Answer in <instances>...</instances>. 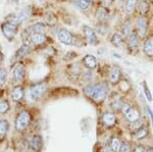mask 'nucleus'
<instances>
[{
    "mask_svg": "<svg viewBox=\"0 0 153 152\" xmlns=\"http://www.w3.org/2000/svg\"><path fill=\"white\" fill-rule=\"evenodd\" d=\"M108 94V86L106 83H97L94 84V89H93L91 99L94 100L96 103H101L105 99Z\"/></svg>",
    "mask_w": 153,
    "mask_h": 152,
    "instance_id": "f257e3e1",
    "label": "nucleus"
},
{
    "mask_svg": "<svg viewBox=\"0 0 153 152\" xmlns=\"http://www.w3.org/2000/svg\"><path fill=\"white\" fill-rule=\"evenodd\" d=\"M148 27H149V21H148L147 16H139L136 18L134 23V31L139 35L140 38H145L147 36Z\"/></svg>",
    "mask_w": 153,
    "mask_h": 152,
    "instance_id": "f03ea898",
    "label": "nucleus"
},
{
    "mask_svg": "<svg viewBox=\"0 0 153 152\" xmlns=\"http://www.w3.org/2000/svg\"><path fill=\"white\" fill-rule=\"evenodd\" d=\"M31 122V114L29 111L24 110L19 114L16 119V129L18 131H24L29 127Z\"/></svg>",
    "mask_w": 153,
    "mask_h": 152,
    "instance_id": "7ed1b4c3",
    "label": "nucleus"
},
{
    "mask_svg": "<svg viewBox=\"0 0 153 152\" xmlns=\"http://www.w3.org/2000/svg\"><path fill=\"white\" fill-rule=\"evenodd\" d=\"M123 112H124V116L129 122H134L139 121L140 119V112L136 107L132 106L129 104H125L123 107Z\"/></svg>",
    "mask_w": 153,
    "mask_h": 152,
    "instance_id": "20e7f679",
    "label": "nucleus"
},
{
    "mask_svg": "<svg viewBox=\"0 0 153 152\" xmlns=\"http://www.w3.org/2000/svg\"><path fill=\"white\" fill-rule=\"evenodd\" d=\"M82 31H83V35L85 37V40L86 42L90 45H97L99 43L98 41V37H97V34H96L95 30L91 27L87 26V24H84L82 27Z\"/></svg>",
    "mask_w": 153,
    "mask_h": 152,
    "instance_id": "39448f33",
    "label": "nucleus"
},
{
    "mask_svg": "<svg viewBox=\"0 0 153 152\" xmlns=\"http://www.w3.org/2000/svg\"><path fill=\"white\" fill-rule=\"evenodd\" d=\"M46 91V86L43 84V83H39V84H35L33 85L29 90V98L31 100H36L40 99V98L43 96L44 93Z\"/></svg>",
    "mask_w": 153,
    "mask_h": 152,
    "instance_id": "423d86ee",
    "label": "nucleus"
},
{
    "mask_svg": "<svg viewBox=\"0 0 153 152\" xmlns=\"http://www.w3.org/2000/svg\"><path fill=\"white\" fill-rule=\"evenodd\" d=\"M140 40H141V38H140L139 35L134 31L132 34H130V35L126 38L125 44L127 45V48L129 49V51L133 52V51H137L138 49H139Z\"/></svg>",
    "mask_w": 153,
    "mask_h": 152,
    "instance_id": "0eeeda50",
    "label": "nucleus"
},
{
    "mask_svg": "<svg viewBox=\"0 0 153 152\" xmlns=\"http://www.w3.org/2000/svg\"><path fill=\"white\" fill-rule=\"evenodd\" d=\"M1 31L7 40L11 41L16 36V32H18V26L9 23V22H6V23L1 24Z\"/></svg>",
    "mask_w": 153,
    "mask_h": 152,
    "instance_id": "6e6552de",
    "label": "nucleus"
},
{
    "mask_svg": "<svg viewBox=\"0 0 153 152\" xmlns=\"http://www.w3.org/2000/svg\"><path fill=\"white\" fill-rule=\"evenodd\" d=\"M57 38L62 44L65 45H74L75 43V36L66 29H59L57 32Z\"/></svg>",
    "mask_w": 153,
    "mask_h": 152,
    "instance_id": "1a4fd4ad",
    "label": "nucleus"
},
{
    "mask_svg": "<svg viewBox=\"0 0 153 152\" xmlns=\"http://www.w3.org/2000/svg\"><path fill=\"white\" fill-rule=\"evenodd\" d=\"M142 51L145 56L153 58V35L146 36L142 44Z\"/></svg>",
    "mask_w": 153,
    "mask_h": 152,
    "instance_id": "9d476101",
    "label": "nucleus"
},
{
    "mask_svg": "<svg viewBox=\"0 0 153 152\" xmlns=\"http://www.w3.org/2000/svg\"><path fill=\"white\" fill-rule=\"evenodd\" d=\"M46 32V24L44 23H41V22H38V23H35L34 24H31L30 27L26 29L24 31V33L26 35H28V37L32 34H44Z\"/></svg>",
    "mask_w": 153,
    "mask_h": 152,
    "instance_id": "9b49d317",
    "label": "nucleus"
},
{
    "mask_svg": "<svg viewBox=\"0 0 153 152\" xmlns=\"http://www.w3.org/2000/svg\"><path fill=\"white\" fill-rule=\"evenodd\" d=\"M30 43L34 46H40L45 44L48 41V38L45 36V34H32L28 37Z\"/></svg>",
    "mask_w": 153,
    "mask_h": 152,
    "instance_id": "f8f14e48",
    "label": "nucleus"
},
{
    "mask_svg": "<svg viewBox=\"0 0 153 152\" xmlns=\"http://www.w3.org/2000/svg\"><path fill=\"white\" fill-rule=\"evenodd\" d=\"M95 16H96V19L100 22V23H106V22H107L110 18L108 7H105V6L98 7L95 11Z\"/></svg>",
    "mask_w": 153,
    "mask_h": 152,
    "instance_id": "ddd939ff",
    "label": "nucleus"
},
{
    "mask_svg": "<svg viewBox=\"0 0 153 152\" xmlns=\"http://www.w3.org/2000/svg\"><path fill=\"white\" fill-rule=\"evenodd\" d=\"M150 8H151V3L150 0H139L137 4V10L139 16H147V14L149 13Z\"/></svg>",
    "mask_w": 153,
    "mask_h": 152,
    "instance_id": "4468645a",
    "label": "nucleus"
},
{
    "mask_svg": "<svg viewBox=\"0 0 153 152\" xmlns=\"http://www.w3.org/2000/svg\"><path fill=\"white\" fill-rule=\"evenodd\" d=\"M68 76L73 81H76L82 76V70H81V67L79 65V63H74L68 67Z\"/></svg>",
    "mask_w": 153,
    "mask_h": 152,
    "instance_id": "2eb2a0df",
    "label": "nucleus"
},
{
    "mask_svg": "<svg viewBox=\"0 0 153 152\" xmlns=\"http://www.w3.org/2000/svg\"><path fill=\"white\" fill-rule=\"evenodd\" d=\"M134 32V23L131 19H127L126 21L123 23L122 27H120V33L124 36V38L126 39L130 34H132Z\"/></svg>",
    "mask_w": 153,
    "mask_h": 152,
    "instance_id": "dca6fc26",
    "label": "nucleus"
},
{
    "mask_svg": "<svg viewBox=\"0 0 153 152\" xmlns=\"http://www.w3.org/2000/svg\"><path fill=\"white\" fill-rule=\"evenodd\" d=\"M30 147L33 151L40 152L43 147V139L40 135H34L30 140Z\"/></svg>",
    "mask_w": 153,
    "mask_h": 152,
    "instance_id": "f3484780",
    "label": "nucleus"
},
{
    "mask_svg": "<svg viewBox=\"0 0 153 152\" xmlns=\"http://www.w3.org/2000/svg\"><path fill=\"white\" fill-rule=\"evenodd\" d=\"M25 76H26V70H25L24 65L19 63L16 65L13 68V72H12V78L16 82H22L25 79Z\"/></svg>",
    "mask_w": 153,
    "mask_h": 152,
    "instance_id": "a211bd4d",
    "label": "nucleus"
},
{
    "mask_svg": "<svg viewBox=\"0 0 153 152\" xmlns=\"http://www.w3.org/2000/svg\"><path fill=\"white\" fill-rule=\"evenodd\" d=\"M120 79H122V70H120V68L117 67V65H113L109 72L110 83L115 85V84H117L118 82H120Z\"/></svg>",
    "mask_w": 153,
    "mask_h": 152,
    "instance_id": "6ab92c4d",
    "label": "nucleus"
},
{
    "mask_svg": "<svg viewBox=\"0 0 153 152\" xmlns=\"http://www.w3.org/2000/svg\"><path fill=\"white\" fill-rule=\"evenodd\" d=\"M82 62L84 65V67L88 70H94V68L97 67V59L93 54H87L83 57Z\"/></svg>",
    "mask_w": 153,
    "mask_h": 152,
    "instance_id": "aec40b11",
    "label": "nucleus"
},
{
    "mask_svg": "<svg viewBox=\"0 0 153 152\" xmlns=\"http://www.w3.org/2000/svg\"><path fill=\"white\" fill-rule=\"evenodd\" d=\"M126 42V39L124 38V36L120 33V32H115L111 35V38H110V43L112 44L114 47L117 48H120Z\"/></svg>",
    "mask_w": 153,
    "mask_h": 152,
    "instance_id": "412c9836",
    "label": "nucleus"
},
{
    "mask_svg": "<svg viewBox=\"0 0 153 152\" xmlns=\"http://www.w3.org/2000/svg\"><path fill=\"white\" fill-rule=\"evenodd\" d=\"M148 128H146V127L142 126L140 127L138 130H136V131H134L132 133V138L133 140L135 141H138V140H143L144 138H146V137L148 136Z\"/></svg>",
    "mask_w": 153,
    "mask_h": 152,
    "instance_id": "4be33fe9",
    "label": "nucleus"
},
{
    "mask_svg": "<svg viewBox=\"0 0 153 152\" xmlns=\"http://www.w3.org/2000/svg\"><path fill=\"white\" fill-rule=\"evenodd\" d=\"M102 122L106 127H112L117 124V116L112 112H105L102 116Z\"/></svg>",
    "mask_w": 153,
    "mask_h": 152,
    "instance_id": "5701e85b",
    "label": "nucleus"
},
{
    "mask_svg": "<svg viewBox=\"0 0 153 152\" xmlns=\"http://www.w3.org/2000/svg\"><path fill=\"white\" fill-rule=\"evenodd\" d=\"M11 98L13 101H19L24 97V89L22 86H16L11 91Z\"/></svg>",
    "mask_w": 153,
    "mask_h": 152,
    "instance_id": "b1692460",
    "label": "nucleus"
},
{
    "mask_svg": "<svg viewBox=\"0 0 153 152\" xmlns=\"http://www.w3.org/2000/svg\"><path fill=\"white\" fill-rule=\"evenodd\" d=\"M139 0H126L125 3V11L128 14H132L137 8V4Z\"/></svg>",
    "mask_w": 153,
    "mask_h": 152,
    "instance_id": "393cba45",
    "label": "nucleus"
},
{
    "mask_svg": "<svg viewBox=\"0 0 153 152\" xmlns=\"http://www.w3.org/2000/svg\"><path fill=\"white\" fill-rule=\"evenodd\" d=\"M31 14H32V12H31V9L30 8H25L21 12L16 13L18 19H19V24H23L24 22L28 21V19L31 18Z\"/></svg>",
    "mask_w": 153,
    "mask_h": 152,
    "instance_id": "a878e982",
    "label": "nucleus"
},
{
    "mask_svg": "<svg viewBox=\"0 0 153 152\" xmlns=\"http://www.w3.org/2000/svg\"><path fill=\"white\" fill-rule=\"evenodd\" d=\"M9 130V124L6 119H0V139H4Z\"/></svg>",
    "mask_w": 153,
    "mask_h": 152,
    "instance_id": "bb28decb",
    "label": "nucleus"
},
{
    "mask_svg": "<svg viewBox=\"0 0 153 152\" xmlns=\"http://www.w3.org/2000/svg\"><path fill=\"white\" fill-rule=\"evenodd\" d=\"M31 53V47L29 45H23L21 48L16 52V58H22L29 55Z\"/></svg>",
    "mask_w": 153,
    "mask_h": 152,
    "instance_id": "cd10ccee",
    "label": "nucleus"
},
{
    "mask_svg": "<svg viewBox=\"0 0 153 152\" xmlns=\"http://www.w3.org/2000/svg\"><path fill=\"white\" fill-rule=\"evenodd\" d=\"M120 144H122V141H120L117 137H112L109 143L110 149H111L113 152H118L120 148Z\"/></svg>",
    "mask_w": 153,
    "mask_h": 152,
    "instance_id": "c85d7f7f",
    "label": "nucleus"
},
{
    "mask_svg": "<svg viewBox=\"0 0 153 152\" xmlns=\"http://www.w3.org/2000/svg\"><path fill=\"white\" fill-rule=\"evenodd\" d=\"M75 4L79 9H81V10H83V11L88 10L91 7V2L86 1V0H76Z\"/></svg>",
    "mask_w": 153,
    "mask_h": 152,
    "instance_id": "c756f323",
    "label": "nucleus"
},
{
    "mask_svg": "<svg viewBox=\"0 0 153 152\" xmlns=\"http://www.w3.org/2000/svg\"><path fill=\"white\" fill-rule=\"evenodd\" d=\"M108 31H109V28H108V26H107V23H100L95 30L96 34L98 33V34H101V35H106V34L108 33Z\"/></svg>",
    "mask_w": 153,
    "mask_h": 152,
    "instance_id": "7c9ffc66",
    "label": "nucleus"
},
{
    "mask_svg": "<svg viewBox=\"0 0 153 152\" xmlns=\"http://www.w3.org/2000/svg\"><path fill=\"white\" fill-rule=\"evenodd\" d=\"M9 103L7 100H1L0 101V114H4L8 111Z\"/></svg>",
    "mask_w": 153,
    "mask_h": 152,
    "instance_id": "2f4dec72",
    "label": "nucleus"
},
{
    "mask_svg": "<svg viewBox=\"0 0 153 152\" xmlns=\"http://www.w3.org/2000/svg\"><path fill=\"white\" fill-rule=\"evenodd\" d=\"M124 102L122 101L120 99H117L114 101H112L111 103V107L115 110H123V107H124Z\"/></svg>",
    "mask_w": 153,
    "mask_h": 152,
    "instance_id": "473e14b6",
    "label": "nucleus"
},
{
    "mask_svg": "<svg viewBox=\"0 0 153 152\" xmlns=\"http://www.w3.org/2000/svg\"><path fill=\"white\" fill-rule=\"evenodd\" d=\"M7 80V72L5 68H0V86H3Z\"/></svg>",
    "mask_w": 153,
    "mask_h": 152,
    "instance_id": "72a5a7b5",
    "label": "nucleus"
},
{
    "mask_svg": "<svg viewBox=\"0 0 153 152\" xmlns=\"http://www.w3.org/2000/svg\"><path fill=\"white\" fill-rule=\"evenodd\" d=\"M131 151V146L128 142H122L120 144V152H130Z\"/></svg>",
    "mask_w": 153,
    "mask_h": 152,
    "instance_id": "f704fd0d",
    "label": "nucleus"
},
{
    "mask_svg": "<svg viewBox=\"0 0 153 152\" xmlns=\"http://www.w3.org/2000/svg\"><path fill=\"white\" fill-rule=\"evenodd\" d=\"M83 79L87 82H90L93 79V73L91 72V70H88V72H86L85 73H83Z\"/></svg>",
    "mask_w": 153,
    "mask_h": 152,
    "instance_id": "c9c22d12",
    "label": "nucleus"
},
{
    "mask_svg": "<svg viewBox=\"0 0 153 152\" xmlns=\"http://www.w3.org/2000/svg\"><path fill=\"white\" fill-rule=\"evenodd\" d=\"M144 93H145V95H146L148 101H152V95L149 91V88H148L146 83H144Z\"/></svg>",
    "mask_w": 153,
    "mask_h": 152,
    "instance_id": "e433bc0d",
    "label": "nucleus"
},
{
    "mask_svg": "<svg viewBox=\"0 0 153 152\" xmlns=\"http://www.w3.org/2000/svg\"><path fill=\"white\" fill-rule=\"evenodd\" d=\"M145 151H146V149H145L144 146H142V145L136 146L134 148V150H133V152H145Z\"/></svg>",
    "mask_w": 153,
    "mask_h": 152,
    "instance_id": "4c0bfd02",
    "label": "nucleus"
},
{
    "mask_svg": "<svg viewBox=\"0 0 153 152\" xmlns=\"http://www.w3.org/2000/svg\"><path fill=\"white\" fill-rule=\"evenodd\" d=\"M145 152H153V147H149V148H147Z\"/></svg>",
    "mask_w": 153,
    "mask_h": 152,
    "instance_id": "58836bf2",
    "label": "nucleus"
},
{
    "mask_svg": "<svg viewBox=\"0 0 153 152\" xmlns=\"http://www.w3.org/2000/svg\"><path fill=\"white\" fill-rule=\"evenodd\" d=\"M2 60H3V55H2V53L0 52V65H1Z\"/></svg>",
    "mask_w": 153,
    "mask_h": 152,
    "instance_id": "ea45409f",
    "label": "nucleus"
},
{
    "mask_svg": "<svg viewBox=\"0 0 153 152\" xmlns=\"http://www.w3.org/2000/svg\"><path fill=\"white\" fill-rule=\"evenodd\" d=\"M86 1H89V2H91V3H92V2L95 1V0H86Z\"/></svg>",
    "mask_w": 153,
    "mask_h": 152,
    "instance_id": "a19ab883",
    "label": "nucleus"
}]
</instances>
